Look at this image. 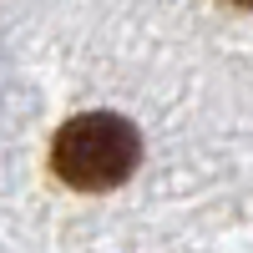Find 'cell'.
Instances as JSON below:
<instances>
[{"label": "cell", "instance_id": "cell-1", "mask_svg": "<svg viewBox=\"0 0 253 253\" xmlns=\"http://www.w3.org/2000/svg\"><path fill=\"white\" fill-rule=\"evenodd\" d=\"M137 157H142V137H137V126L126 117H117V112L71 117L56 132V147H51L56 177L81 187V193H107V187L126 182Z\"/></svg>", "mask_w": 253, "mask_h": 253}, {"label": "cell", "instance_id": "cell-2", "mask_svg": "<svg viewBox=\"0 0 253 253\" xmlns=\"http://www.w3.org/2000/svg\"><path fill=\"white\" fill-rule=\"evenodd\" d=\"M228 5H253V0H228Z\"/></svg>", "mask_w": 253, "mask_h": 253}]
</instances>
